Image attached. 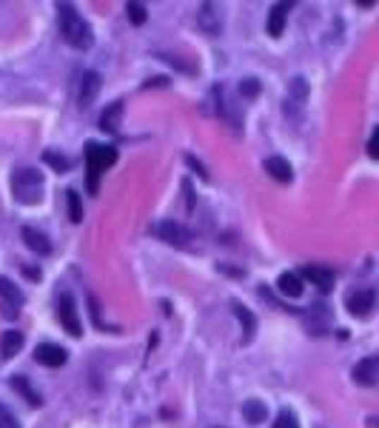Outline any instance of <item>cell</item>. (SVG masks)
Instances as JSON below:
<instances>
[{"mask_svg":"<svg viewBox=\"0 0 379 428\" xmlns=\"http://www.w3.org/2000/svg\"><path fill=\"white\" fill-rule=\"evenodd\" d=\"M277 289H279L285 297H299V295H302V280H299L296 274L285 271V274H279V280H277Z\"/></svg>","mask_w":379,"mask_h":428,"instance_id":"cell-16","label":"cell"},{"mask_svg":"<svg viewBox=\"0 0 379 428\" xmlns=\"http://www.w3.org/2000/svg\"><path fill=\"white\" fill-rule=\"evenodd\" d=\"M117 160V149L112 146H97V143H89L86 146V174H89V191L97 194L100 186V174Z\"/></svg>","mask_w":379,"mask_h":428,"instance_id":"cell-2","label":"cell"},{"mask_svg":"<svg viewBox=\"0 0 379 428\" xmlns=\"http://www.w3.org/2000/svg\"><path fill=\"white\" fill-rule=\"evenodd\" d=\"M12 194L23 203V206H35L40 203L43 194V174L37 169H18L12 177Z\"/></svg>","mask_w":379,"mask_h":428,"instance_id":"cell-3","label":"cell"},{"mask_svg":"<svg viewBox=\"0 0 379 428\" xmlns=\"http://www.w3.org/2000/svg\"><path fill=\"white\" fill-rule=\"evenodd\" d=\"M368 155L376 160L379 157V129H373V134H371V140H368Z\"/></svg>","mask_w":379,"mask_h":428,"instance_id":"cell-27","label":"cell"},{"mask_svg":"<svg viewBox=\"0 0 379 428\" xmlns=\"http://www.w3.org/2000/svg\"><path fill=\"white\" fill-rule=\"evenodd\" d=\"M240 92L248 95V97H254V95L260 92V86H257V81H243V83H240Z\"/></svg>","mask_w":379,"mask_h":428,"instance_id":"cell-28","label":"cell"},{"mask_svg":"<svg viewBox=\"0 0 379 428\" xmlns=\"http://www.w3.org/2000/svg\"><path fill=\"white\" fill-rule=\"evenodd\" d=\"M126 15H128V20H131L134 26H143V23H145V6H143V4H128V6H126Z\"/></svg>","mask_w":379,"mask_h":428,"instance_id":"cell-24","label":"cell"},{"mask_svg":"<svg viewBox=\"0 0 379 428\" xmlns=\"http://www.w3.org/2000/svg\"><path fill=\"white\" fill-rule=\"evenodd\" d=\"M243 417H246L251 425L265 422V403H260V400H248V403H243Z\"/></svg>","mask_w":379,"mask_h":428,"instance_id":"cell-20","label":"cell"},{"mask_svg":"<svg viewBox=\"0 0 379 428\" xmlns=\"http://www.w3.org/2000/svg\"><path fill=\"white\" fill-rule=\"evenodd\" d=\"M66 200H68V218H71V223H83L80 194H78V191H68V194H66Z\"/></svg>","mask_w":379,"mask_h":428,"instance_id":"cell-22","label":"cell"},{"mask_svg":"<svg viewBox=\"0 0 379 428\" xmlns=\"http://www.w3.org/2000/svg\"><path fill=\"white\" fill-rule=\"evenodd\" d=\"M271 428H299V422H296V417H294V411H288V408H282L279 414H277V420H274V425Z\"/></svg>","mask_w":379,"mask_h":428,"instance_id":"cell-23","label":"cell"},{"mask_svg":"<svg viewBox=\"0 0 379 428\" xmlns=\"http://www.w3.org/2000/svg\"><path fill=\"white\" fill-rule=\"evenodd\" d=\"M0 428H20V422H18V417L6 408V405H0Z\"/></svg>","mask_w":379,"mask_h":428,"instance_id":"cell-25","label":"cell"},{"mask_svg":"<svg viewBox=\"0 0 379 428\" xmlns=\"http://www.w3.org/2000/svg\"><path fill=\"white\" fill-rule=\"evenodd\" d=\"M120 117H123V103L117 100V103L106 106V112H103V117H100V129H103V131H117V129H120Z\"/></svg>","mask_w":379,"mask_h":428,"instance_id":"cell-17","label":"cell"},{"mask_svg":"<svg viewBox=\"0 0 379 428\" xmlns=\"http://www.w3.org/2000/svg\"><path fill=\"white\" fill-rule=\"evenodd\" d=\"M43 160H46L52 169H57V172H66V169H68V160H66V157H57V155H52V152H46Z\"/></svg>","mask_w":379,"mask_h":428,"instance_id":"cell-26","label":"cell"},{"mask_svg":"<svg viewBox=\"0 0 379 428\" xmlns=\"http://www.w3.org/2000/svg\"><path fill=\"white\" fill-rule=\"evenodd\" d=\"M234 314H237V320L243 323V340H246V343H251L254 328H257V320H254L251 309H246L243 303H234Z\"/></svg>","mask_w":379,"mask_h":428,"instance_id":"cell-18","label":"cell"},{"mask_svg":"<svg viewBox=\"0 0 379 428\" xmlns=\"http://www.w3.org/2000/svg\"><path fill=\"white\" fill-rule=\"evenodd\" d=\"M299 280H311L320 292H331L334 289V271L325 268V266H306Z\"/></svg>","mask_w":379,"mask_h":428,"instance_id":"cell-9","label":"cell"},{"mask_svg":"<svg viewBox=\"0 0 379 428\" xmlns=\"http://www.w3.org/2000/svg\"><path fill=\"white\" fill-rule=\"evenodd\" d=\"M57 20H60V35L68 46H74V49L92 46V29L78 12H74L71 4H57Z\"/></svg>","mask_w":379,"mask_h":428,"instance_id":"cell-1","label":"cell"},{"mask_svg":"<svg viewBox=\"0 0 379 428\" xmlns=\"http://www.w3.org/2000/svg\"><path fill=\"white\" fill-rule=\"evenodd\" d=\"M186 163H188L191 169H197V172H200V177H208V174H205V169H203V166H200V163H197L194 157H186Z\"/></svg>","mask_w":379,"mask_h":428,"instance_id":"cell-29","label":"cell"},{"mask_svg":"<svg viewBox=\"0 0 379 428\" xmlns=\"http://www.w3.org/2000/svg\"><path fill=\"white\" fill-rule=\"evenodd\" d=\"M265 172H268L277 183H291V180H294V172H291L288 160H282V157H268V160H265Z\"/></svg>","mask_w":379,"mask_h":428,"instance_id":"cell-14","label":"cell"},{"mask_svg":"<svg viewBox=\"0 0 379 428\" xmlns=\"http://www.w3.org/2000/svg\"><path fill=\"white\" fill-rule=\"evenodd\" d=\"M20 348H23V334L20 331H6L4 337H0V357H4V360L15 357Z\"/></svg>","mask_w":379,"mask_h":428,"instance_id":"cell-15","label":"cell"},{"mask_svg":"<svg viewBox=\"0 0 379 428\" xmlns=\"http://www.w3.org/2000/svg\"><path fill=\"white\" fill-rule=\"evenodd\" d=\"M285 20H288V4H274L271 15H268V35L279 37L282 29H285Z\"/></svg>","mask_w":379,"mask_h":428,"instance_id":"cell-13","label":"cell"},{"mask_svg":"<svg viewBox=\"0 0 379 428\" xmlns=\"http://www.w3.org/2000/svg\"><path fill=\"white\" fill-rule=\"evenodd\" d=\"M145 86H169V78H155V81H148Z\"/></svg>","mask_w":379,"mask_h":428,"instance_id":"cell-30","label":"cell"},{"mask_svg":"<svg viewBox=\"0 0 379 428\" xmlns=\"http://www.w3.org/2000/svg\"><path fill=\"white\" fill-rule=\"evenodd\" d=\"M57 320H60V326H63L71 337H80V334H83L80 317H78V309H74L71 295H60V300H57Z\"/></svg>","mask_w":379,"mask_h":428,"instance_id":"cell-4","label":"cell"},{"mask_svg":"<svg viewBox=\"0 0 379 428\" xmlns=\"http://www.w3.org/2000/svg\"><path fill=\"white\" fill-rule=\"evenodd\" d=\"M12 388H15V391H20V394L26 397V403H29V405H40V394L29 386V380H26V377H12Z\"/></svg>","mask_w":379,"mask_h":428,"instance_id":"cell-21","label":"cell"},{"mask_svg":"<svg viewBox=\"0 0 379 428\" xmlns=\"http://www.w3.org/2000/svg\"><path fill=\"white\" fill-rule=\"evenodd\" d=\"M97 92H100V75H97V71H86L83 81H80V95H78L80 109H89Z\"/></svg>","mask_w":379,"mask_h":428,"instance_id":"cell-10","label":"cell"},{"mask_svg":"<svg viewBox=\"0 0 379 428\" xmlns=\"http://www.w3.org/2000/svg\"><path fill=\"white\" fill-rule=\"evenodd\" d=\"M354 380L359 386H373L376 383V357H365L362 363L354 366Z\"/></svg>","mask_w":379,"mask_h":428,"instance_id":"cell-12","label":"cell"},{"mask_svg":"<svg viewBox=\"0 0 379 428\" xmlns=\"http://www.w3.org/2000/svg\"><path fill=\"white\" fill-rule=\"evenodd\" d=\"M151 234L160 237V240H166V243H172V246H186V243L191 240V234H188L180 223H174V220H163V223H157V226H151Z\"/></svg>","mask_w":379,"mask_h":428,"instance_id":"cell-5","label":"cell"},{"mask_svg":"<svg viewBox=\"0 0 379 428\" xmlns=\"http://www.w3.org/2000/svg\"><path fill=\"white\" fill-rule=\"evenodd\" d=\"M0 297H4V314L6 317H15L18 314V309L23 306V295L15 289V283L12 280H6V277H0Z\"/></svg>","mask_w":379,"mask_h":428,"instance_id":"cell-8","label":"cell"},{"mask_svg":"<svg viewBox=\"0 0 379 428\" xmlns=\"http://www.w3.org/2000/svg\"><path fill=\"white\" fill-rule=\"evenodd\" d=\"M66 348H60V345H54V343H40L37 345V351H35V360L40 363V366H46V369H60L63 363H66Z\"/></svg>","mask_w":379,"mask_h":428,"instance_id":"cell-6","label":"cell"},{"mask_svg":"<svg viewBox=\"0 0 379 428\" xmlns=\"http://www.w3.org/2000/svg\"><path fill=\"white\" fill-rule=\"evenodd\" d=\"M373 303H376L373 289H359V292L348 295V300H345L348 311H351V314H359V317H368V314L373 311Z\"/></svg>","mask_w":379,"mask_h":428,"instance_id":"cell-7","label":"cell"},{"mask_svg":"<svg viewBox=\"0 0 379 428\" xmlns=\"http://www.w3.org/2000/svg\"><path fill=\"white\" fill-rule=\"evenodd\" d=\"M197 26H200L205 35H219L222 20H219V15L214 12L211 4H203V6H200V12H197Z\"/></svg>","mask_w":379,"mask_h":428,"instance_id":"cell-11","label":"cell"},{"mask_svg":"<svg viewBox=\"0 0 379 428\" xmlns=\"http://www.w3.org/2000/svg\"><path fill=\"white\" fill-rule=\"evenodd\" d=\"M23 240H26V246H29L32 251H37V254H49V251H52L49 237L40 234V232H35V229H23Z\"/></svg>","mask_w":379,"mask_h":428,"instance_id":"cell-19","label":"cell"}]
</instances>
